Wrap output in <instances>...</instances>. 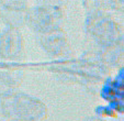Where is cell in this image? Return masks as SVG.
Segmentation results:
<instances>
[{"instance_id":"9c48e42d","label":"cell","mask_w":124,"mask_h":121,"mask_svg":"<svg viewBox=\"0 0 124 121\" xmlns=\"http://www.w3.org/2000/svg\"><path fill=\"white\" fill-rule=\"evenodd\" d=\"M112 10L124 12V0H112Z\"/></svg>"},{"instance_id":"277c9868","label":"cell","mask_w":124,"mask_h":121,"mask_svg":"<svg viewBox=\"0 0 124 121\" xmlns=\"http://www.w3.org/2000/svg\"><path fill=\"white\" fill-rule=\"evenodd\" d=\"M25 57V42L21 31L5 28L0 32V60L22 62Z\"/></svg>"},{"instance_id":"8fae6325","label":"cell","mask_w":124,"mask_h":121,"mask_svg":"<svg viewBox=\"0 0 124 121\" xmlns=\"http://www.w3.org/2000/svg\"><path fill=\"white\" fill-rule=\"evenodd\" d=\"M10 121H19V120H16V119H10Z\"/></svg>"},{"instance_id":"30bf717a","label":"cell","mask_w":124,"mask_h":121,"mask_svg":"<svg viewBox=\"0 0 124 121\" xmlns=\"http://www.w3.org/2000/svg\"><path fill=\"white\" fill-rule=\"evenodd\" d=\"M86 121H104V120L102 119V117L93 116V117H90V118H87Z\"/></svg>"},{"instance_id":"7a4b0ae2","label":"cell","mask_w":124,"mask_h":121,"mask_svg":"<svg viewBox=\"0 0 124 121\" xmlns=\"http://www.w3.org/2000/svg\"><path fill=\"white\" fill-rule=\"evenodd\" d=\"M64 22V8L38 3L34 7L29 8L25 26L36 35H41L63 29Z\"/></svg>"},{"instance_id":"8992f818","label":"cell","mask_w":124,"mask_h":121,"mask_svg":"<svg viewBox=\"0 0 124 121\" xmlns=\"http://www.w3.org/2000/svg\"><path fill=\"white\" fill-rule=\"evenodd\" d=\"M29 8L26 0H0V22L6 28L21 30L25 26Z\"/></svg>"},{"instance_id":"6da1fadb","label":"cell","mask_w":124,"mask_h":121,"mask_svg":"<svg viewBox=\"0 0 124 121\" xmlns=\"http://www.w3.org/2000/svg\"><path fill=\"white\" fill-rule=\"evenodd\" d=\"M86 33L92 39L98 49L109 47L120 43L122 35L121 26L104 10L91 9L85 21Z\"/></svg>"},{"instance_id":"5b68a950","label":"cell","mask_w":124,"mask_h":121,"mask_svg":"<svg viewBox=\"0 0 124 121\" xmlns=\"http://www.w3.org/2000/svg\"><path fill=\"white\" fill-rule=\"evenodd\" d=\"M38 43L46 55L52 58H66L73 55V47L64 29L38 35Z\"/></svg>"},{"instance_id":"ba28073f","label":"cell","mask_w":124,"mask_h":121,"mask_svg":"<svg viewBox=\"0 0 124 121\" xmlns=\"http://www.w3.org/2000/svg\"><path fill=\"white\" fill-rule=\"evenodd\" d=\"M69 0H39L38 3H43V5H49V6H55V7H62L65 8L67 2Z\"/></svg>"},{"instance_id":"52a82bcc","label":"cell","mask_w":124,"mask_h":121,"mask_svg":"<svg viewBox=\"0 0 124 121\" xmlns=\"http://www.w3.org/2000/svg\"><path fill=\"white\" fill-rule=\"evenodd\" d=\"M24 73L22 69L0 70V96L16 91L23 83Z\"/></svg>"},{"instance_id":"3957f363","label":"cell","mask_w":124,"mask_h":121,"mask_svg":"<svg viewBox=\"0 0 124 121\" xmlns=\"http://www.w3.org/2000/svg\"><path fill=\"white\" fill-rule=\"evenodd\" d=\"M47 107L41 99L16 90L11 94L9 103V119L19 121H44Z\"/></svg>"}]
</instances>
